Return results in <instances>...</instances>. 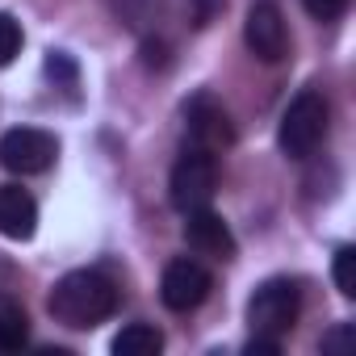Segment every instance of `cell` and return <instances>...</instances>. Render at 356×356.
<instances>
[{
    "label": "cell",
    "mask_w": 356,
    "mask_h": 356,
    "mask_svg": "<svg viewBox=\"0 0 356 356\" xmlns=\"http://www.w3.org/2000/svg\"><path fill=\"white\" fill-rule=\"evenodd\" d=\"M47 310H51L55 323H63L72 331H88V327L105 323L118 310V289H113L109 277H101L92 268H76V273L55 281V289L47 298Z\"/></svg>",
    "instance_id": "cell-1"
},
{
    "label": "cell",
    "mask_w": 356,
    "mask_h": 356,
    "mask_svg": "<svg viewBox=\"0 0 356 356\" xmlns=\"http://www.w3.org/2000/svg\"><path fill=\"white\" fill-rule=\"evenodd\" d=\"M26 343H30V314L22 310V302L0 293V352H17Z\"/></svg>",
    "instance_id": "cell-11"
},
{
    "label": "cell",
    "mask_w": 356,
    "mask_h": 356,
    "mask_svg": "<svg viewBox=\"0 0 356 356\" xmlns=\"http://www.w3.org/2000/svg\"><path fill=\"white\" fill-rule=\"evenodd\" d=\"M59 155V138L51 130H38V126H13L0 138V163L17 176H38L55 163Z\"/></svg>",
    "instance_id": "cell-5"
},
{
    "label": "cell",
    "mask_w": 356,
    "mask_h": 356,
    "mask_svg": "<svg viewBox=\"0 0 356 356\" xmlns=\"http://www.w3.org/2000/svg\"><path fill=\"white\" fill-rule=\"evenodd\" d=\"M302 5H306L310 17H318V22H335V17L348 9V0H302Z\"/></svg>",
    "instance_id": "cell-17"
},
{
    "label": "cell",
    "mask_w": 356,
    "mask_h": 356,
    "mask_svg": "<svg viewBox=\"0 0 356 356\" xmlns=\"http://www.w3.org/2000/svg\"><path fill=\"white\" fill-rule=\"evenodd\" d=\"M22 51V26L13 13H0V67H9Z\"/></svg>",
    "instance_id": "cell-14"
},
{
    "label": "cell",
    "mask_w": 356,
    "mask_h": 356,
    "mask_svg": "<svg viewBox=\"0 0 356 356\" xmlns=\"http://www.w3.org/2000/svg\"><path fill=\"white\" fill-rule=\"evenodd\" d=\"M159 348H163V335L151 323H126L113 335V356H155Z\"/></svg>",
    "instance_id": "cell-12"
},
{
    "label": "cell",
    "mask_w": 356,
    "mask_h": 356,
    "mask_svg": "<svg viewBox=\"0 0 356 356\" xmlns=\"http://www.w3.org/2000/svg\"><path fill=\"white\" fill-rule=\"evenodd\" d=\"M243 352H248V356H277V352H281V339H264V335H252Z\"/></svg>",
    "instance_id": "cell-19"
},
{
    "label": "cell",
    "mask_w": 356,
    "mask_h": 356,
    "mask_svg": "<svg viewBox=\"0 0 356 356\" xmlns=\"http://www.w3.org/2000/svg\"><path fill=\"white\" fill-rule=\"evenodd\" d=\"M331 277H335V289H339L343 298H356V248H339V252H335Z\"/></svg>",
    "instance_id": "cell-13"
},
{
    "label": "cell",
    "mask_w": 356,
    "mask_h": 356,
    "mask_svg": "<svg viewBox=\"0 0 356 356\" xmlns=\"http://www.w3.org/2000/svg\"><path fill=\"white\" fill-rule=\"evenodd\" d=\"M210 285H214V281H210V273H206L197 260H172V264L163 268L159 298H163V306H168V310L189 314V310H197V306L206 302Z\"/></svg>",
    "instance_id": "cell-7"
},
{
    "label": "cell",
    "mask_w": 356,
    "mask_h": 356,
    "mask_svg": "<svg viewBox=\"0 0 356 356\" xmlns=\"http://www.w3.org/2000/svg\"><path fill=\"white\" fill-rule=\"evenodd\" d=\"M47 76H51V80H63V84H76V63H72L63 51H51V55H47Z\"/></svg>",
    "instance_id": "cell-15"
},
{
    "label": "cell",
    "mask_w": 356,
    "mask_h": 356,
    "mask_svg": "<svg viewBox=\"0 0 356 356\" xmlns=\"http://www.w3.org/2000/svg\"><path fill=\"white\" fill-rule=\"evenodd\" d=\"M298 310H302L298 285L285 281V277H273V281H264V285L252 293V302H248V327H252V335L281 339L285 331H293Z\"/></svg>",
    "instance_id": "cell-4"
},
{
    "label": "cell",
    "mask_w": 356,
    "mask_h": 356,
    "mask_svg": "<svg viewBox=\"0 0 356 356\" xmlns=\"http://www.w3.org/2000/svg\"><path fill=\"white\" fill-rule=\"evenodd\" d=\"M352 343H356V331H352V323H339L331 335H323V343H318V348H323V352H348Z\"/></svg>",
    "instance_id": "cell-16"
},
{
    "label": "cell",
    "mask_w": 356,
    "mask_h": 356,
    "mask_svg": "<svg viewBox=\"0 0 356 356\" xmlns=\"http://www.w3.org/2000/svg\"><path fill=\"white\" fill-rule=\"evenodd\" d=\"M185 126H189V143H197V147H206V151L231 147V138H235L227 109H222L214 97H206V92L185 105Z\"/></svg>",
    "instance_id": "cell-8"
},
{
    "label": "cell",
    "mask_w": 356,
    "mask_h": 356,
    "mask_svg": "<svg viewBox=\"0 0 356 356\" xmlns=\"http://www.w3.org/2000/svg\"><path fill=\"white\" fill-rule=\"evenodd\" d=\"M327 122H331V109L323 101V92L306 88L289 101V109L281 113V130H277V143L289 159H306L318 151V143L327 138Z\"/></svg>",
    "instance_id": "cell-3"
},
{
    "label": "cell",
    "mask_w": 356,
    "mask_h": 356,
    "mask_svg": "<svg viewBox=\"0 0 356 356\" xmlns=\"http://www.w3.org/2000/svg\"><path fill=\"white\" fill-rule=\"evenodd\" d=\"M143 55H147V67H163V42H143Z\"/></svg>",
    "instance_id": "cell-20"
},
{
    "label": "cell",
    "mask_w": 356,
    "mask_h": 356,
    "mask_svg": "<svg viewBox=\"0 0 356 356\" xmlns=\"http://www.w3.org/2000/svg\"><path fill=\"white\" fill-rule=\"evenodd\" d=\"M243 42L248 51L260 59V63H281L289 55V30H285V17L273 0H256L248 9V22H243Z\"/></svg>",
    "instance_id": "cell-6"
},
{
    "label": "cell",
    "mask_w": 356,
    "mask_h": 356,
    "mask_svg": "<svg viewBox=\"0 0 356 356\" xmlns=\"http://www.w3.org/2000/svg\"><path fill=\"white\" fill-rule=\"evenodd\" d=\"M189 9H193V26H210L227 9V0H189Z\"/></svg>",
    "instance_id": "cell-18"
},
{
    "label": "cell",
    "mask_w": 356,
    "mask_h": 356,
    "mask_svg": "<svg viewBox=\"0 0 356 356\" xmlns=\"http://www.w3.org/2000/svg\"><path fill=\"white\" fill-rule=\"evenodd\" d=\"M214 189H218V159H214V151L189 143L181 151V159L172 163V176H168V197H172V206L181 210V214L202 210V206H210Z\"/></svg>",
    "instance_id": "cell-2"
},
{
    "label": "cell",
    "mask_w": 356,
    "mask_h": 356,
    "mask_svg": "<svg viewBox=\"0 0 356 356\" xmlns=\"http://www.w3.org/2000/svg\"><path fill=\"white\" fill-rule=\"evenodd\" d=\"M185 243H189L197 256H214V260H231V256H235V235H231L227 218L214 214L210 206L185 214Z\"/></svg>",
    "instance_id": "cell-9"
},
{
    "label": "cell",
    "mask_w": 356,
    "mask_h": 356,
    "mask_svg": "<svg viewBox=\"0 0 356 356\" xmlns=\"http://www.w3.org/2000/svg\"><path fill=\"white\" fill-rule=\"evenodd\" d=\"M38 231V206L26 189L17 185H0V235L5 239H34Z\"/></svg>",
    "instance_id": "cell-10"
}]
</instances>
